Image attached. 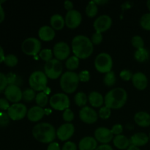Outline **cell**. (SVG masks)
<instances>
[{
    "instance_id": "cell-1",
    "label": "cell",
    "mask_w": 150,
    "mask_h": 150,
    "mask_svg": "<svg viewBox=\"0 0 150 150\" xmlns=\"http://www.w3.org/2000/svg\"><path fill=\"white\" fill-rule=\"evenodd\" d=\"M72 50L79 59H85L93 53L94 47L92 41L85 35H77L72 40Z\"/></svg>"
},
{
    "instance_id": "cell-2",
    "label": "cell",
    "mask_w": 150,
    "mask_h": 150,
    "mask_svg": "<svg viewBox=\"0 0 150 150\" xmlns=\"http://www.w3.org/2000/svg\"><path fill=\"white\" fill-rule=\"evenodd\" d=\"M32 135L38 142L51 144L57 137V131L54 126L48 122L38 123L32 129Z\"/></svg>"
},
{
    "instance_id": "cell-3",
    "label": "cell",
    "mask_w": 150,
    "mask_h": 150,
    "mask_svg": "<svg viewBox=\"0 0 150 150\" xmlns=\"http://www.w3.org/2000/svg\"><path fill=\"white\" fill-rule=\"evenodd\" d=\"M127 100V94L125 89L121 87L111 89L104 98L105 105L110 109H119L125 105Z\"/></svg>"
},
{
    "instance_id": "cell-4",
    "label": "cell",
    "mask_w": 150,
    "mask_h": 150,
    "mask_svg": "<svg viewBox=\"0 0 150 150\" xmlns=\"http://www.w3.org/2000/svg\"><path fill=\"white\" fill-rule=\"evenodd\" d=\"M80 80L79 74L73 71H67L63 73L60 79V86L64 92L72 94L76 92Z\"/></svg>"
},
{
    "instance_id": "cell-5",
    "label": "cell",
    "mask_w": 150,
    "mask_h": 150,
    "mask_svg": "<svg viewBox=\"0 0 150 150\" xmlns=\"http://www.w3.org/2000/svg\"><path fill=\"white\" fill-rule=\"evenodd\" d=\"M29 83L31 89L36 92H42L45 90L48 83V77L45 73L42 71H35L30 75L29 79Z\"/></svg>"
},
{
    "instance_id": "cell-6",
    "label": "cell",
    "mask_w": 150,
    "mask_h": 150,
    "mask_svg": "<svg viewBox=\"0 0 150 150\" xmlns=\"http://www.w3.org/2000/svg\"><path fill=\"white\" fill-rule=\"evenodd\" d=\"M95 69L99 73H108L111 71L113 67V60L111 55L108 53H100L95 59Z\"/></svg>"
},
{
    "instance_id": "cell-7",
    "label": "cell",
    "mask_w": 150,
    "mask_h": 150,
    "mask_svg": "<svg viewBox=\"0 0 150 150\" xmlns=\"http://www.w3.org/2000/svg\"><path fill=\"white\" fill-rule=\"evenodd\" d=\"M63 70L62 64L57 59H52L44 66V73L48 78L51 79H57L62 76Z\"/></svg>"
},
{
    "instance_id": "cell-8",
    "label": "cell",
    "mask_w": 150,
    "mask_h": 150,
    "mask_svg": "<svg viewBox=\"0 0 150 150\" xmlns=\"http://www.w3.org/2000/svg\"><path fill=\"white\" fill-rule=\"evenodd\" d=\"M51 108L57 111H64L70 107V101L68 96L64 93H57L52 95L49 100Z\"/></svg>"
},
{
    "instance_id": "cell-9",
    "label": "cell",
    "mask_w": 150,
    "mask_h": 150,
    "mask_svg": "<svg viewBox=\"0 0 150 150\" xmlns=\"http://www.w3.org/2000/svg\"><path fill=\"white\" fill-rule=\"evenodd\" d=\"M23 53L28 56H35L41 51V42L35 38H29L23 41L21 45Z\"/></svg>"
},
{
    "instance_id": "cell-10",
    "label": "cell",
    "mask_w": 150,
    "mask_h": 150,
    "mask_svg": "<svg viewBox=\"0 0 150 150\" xmlns=\"http://www.w3.org/2000/svg\"><path fill=\"white\" fill-rule=\"evenodd\" d=\"M27 112L28 110L26 105L20 103H13L7 110L9 117L13 121H18L23 119L27 115Z\"/></svg>"
},
{
    "instance_id": "cell-11",
    "label": "cell",
    "mask_w": 150,
    "mask_h": 150,
    "mask_svg": "<svg viewBox=\"0 0 150 150\" xmlns=\"http://www.w3.org/2000/svg\"><path fill=\"white\" fill-rule=\"evenodd\" d=\"M53 54L59 61L67 59L70 54V48L68 44L65 42H58L54 45Z\"/></svg>"
},
{
    "instance_id": "cell-12",
    "label": "cell",
    "mask_w": 150,
    "mask_h": 150,
    "mask_svg": "<svg viewBox=\"0 0 150 150\" xmlns=\"http://www.w3.org/2000/svg\"><path fill=\"white\" fill-rule=\"evenodd\" d=\"M6 99L13 103H18L23 99V92L18 85H8L4 90Z\"/></svg>"
},
{
    "instance_id": "cell-13",
    "label": "cell",
    "mask_w": 150,
    "mask_h": 150,
    "mask_svg": "<svg viewBox=\"0 0 150 150\" xmlns=\"http://www.w3.org/2000/svg\"><path fill=\"white\" fill-rule=\"evenodd\" d=\"M79 117L83 122L94 124L98 121V114L91 107L84 106L79 111Z\"/></svg>"
},
{
    "instance_id": "cell-14",
    "label": "cell",
    "mask_w": 150,
    "mask_h": 150,
    "mask_svg": "<svg viewBox=\"0 0 150 150\" xmlns=\"http://www.w3.org/2000/svg\"><path fill=\"white\" fill-rule=\"evenodd\" d=\"M94 135L97 142L103 144H108L114 139V135L111 130L105 127H100L97 128Z\"/></svg>"
},
{
    "instance_id": "cell-15",
    "label": "cell",
    "mask_w": 150,
    "mask_h": 150,
    "mask_svg": "<svg viewBox=\"0 0 150 150\" xmlns=\"http://www.w3.org/2000/svg\"><path fill=\"white\" fill-rule=\"evenodd\" d=\"M65 25L70 29H76L81 23L82 16L80 12L73 10L68 11L65 16Z\"/></svg>"
},
{
    "instance_id": "cell-16",
    "label": "cell",
    "mask_w": 150,
    "mask_h": 150,
    "mask_svg": "<svg viewBox=\"0 0 150 150\" xmlns=\"http://www.w3.org/2000/svg\"><path fill=\"white\" fill-rule=\"evenodd\" d=\"M112 25V19L107 15H102L95 19L94 22V28L97 32L103 33L106 32Z\"/></svg>"
},
{
    "instance_id": "cell-17",
    "label": "cell",
    "mask_w": 150,
    "mask_h": 150,
    "mask_svg": "<svg viewBox=\"0 0 150 150\" xmlns=\"http://www.w3.org/2000/svg\"><path fill=\"white\" fill-rule=\"evenodd\" d=\"M75 133V127L72 123H64L57 130V136L62 142L68 141Z\"/></svg>"
},
{
    "instance_id": "cell-18",
    "label": "cell",
    "mask_w": 150,
    "mask_h": 150,
    "mask_svg": "<svg viewBox=\"0 0 150 150\" xmlns=\"http://www.w3.org/2000/svg\"><path fill=\"white\" fill-rule=\"evenodd\" d=\"M132 83L133 86L139 90H144L148 85V79L146 75L143 73H136L133 75Z\"/></svg>"
},
{
    "instance_id": "cell-19",
    "label": "cell",
    "mask_w": 150,
    "mask_h": 150,
    "mask_svg": "<svg viewBox=\"0 0 150 150\" xmlns=\"http://www.w3.org/2000/svg\"><path fill=\"white\" fill-rule=\"evenodd\" d=\"M45 114V111L43 108L36 105V106H33L29 108L26 116L29 121L36 122H39L40 120H42Z\"/></svg>"
},
{
    "instance_id": "cell-20",
    "label": "cell",
    "mask_w": 150,
    "mask_h": 150,
    "mask_svg": "<svg viewBox=\"0 0 150 150\" xmlns=\"http://www.w3.org/2000/svg\"><path fill=\"white\" fill-rule=\"evenodd\" d=\"M38 36L41 40L49 42L54 40L55 37V31L51 26H43L40 28L38 31Z\"/></svg>"
},
{
    "instance_id": "cell-21",
    "label": "cell",
    "mask_w": 150,
    "mask_h": 150,
    "mask_svg": "<svg viewBox=\"0 0 150 150\" xmlns=\"http://www.w3.org/2000/svg\"><path fill=\"white\" fill-rule=\"evenodd\" d=\"M98 147V142L92 136L83 138L79 142V148L80 150H95Z\"/></svg>"
},
{
    "instance_id": "cell-22",
    "label": "cell",
    "mask_w": 150,
    "mask_h": 150,
    "mask_svg": "<svg viewBox=\"0 0 150 150\" xmlns=\"http://www.w3.org/2000/svg\"><path fill=\"white\" fill-rule=\"evenodd\" d=\"M149 136L144 133H137L131 136L130 139V145L135 146H143L149 142Z\"/></svg>"
},
{
    "instance_id": "cell-23",
    "label": "cell",
    "mask_w": 150,
    "mask_h": 150,
    "mask_svg": "<svg viewBox=\"0 0 150 150\" xmlns=\"http://www.w3.org/2000/svg\"><path fill=\"white\" fill-rule=\"evenodd\" d=\"M134 122L142 127L150 126V114L145 111H139L134 116Z\"/></svg>"
},
{
    "instance_id": "cell-24",
    "label": "cell",
    "mask_w": 150,
    "mask_h": 150,
    "mask_svg": "<svg viewBox=\"0 0 150 150\" xmlns=\"http://www.w3.org/2000/svg\"><path fill=\"white\" fill-rule=\"evenodd\" d=\"M88 100L91 105L95 108H99L101 107L104 103V98L100 92H92L89 93L88 96Z\"/></svg>"
},
{
    "instance_id": "cell-25",
    "label": "cell",
    "mask_w": 150,
    "mask_h": 150,
    "mask_svg": "<svg viewBox=\"0 0 150 150\" xmlns=\"http://www.w3.org/2000/svg\"><path fill=\"white\" fill-rule=\"evenodd\" d=\"M114 145L119 149H127L130 146V139L124 135L116 136L113 139Z\"/></svg>"
},
{
    "instance_id": "cell-26",
    "label": "cell",
    "mask_w": 150,
    "mask_h": 150,
    "mask_svg": "<svg viewBox=\"0 0 150 150\" xmlns=\"http://www.w3.org/2000/svg\"><path fill=\"white\" fill-rule=\"evenodd\" d=\"M51 26L55 30H61L65 25V21L64 18L59 14L53 15L50 19Z\"/></svg>"
},
{
    "instance_id": "cell-27",
    "label": "cell",
    "mask_w": 150,
    "mask_h": 150,
    "mask_svg": "<svg viewBox=\"0 0 150 150\" xmlns=\"http://www.w3.org/2000/svg\"><path fill=\"white\" fill-rule=\"evenodd\" d=\"M149 54L146 48H140L137 49L134 54V58L139 62H144L145 61L149 59Z\"/></svg>"
},
{
    "instance_id": "cell-28",
    "label": "cell",
    "mask_w": 150,
    "mask_h": 150,
    "mask_svg": "<svg viewBox=\"0 0 150 150\" xmlns=\"http://www.w3.org/2000/svg\"><path fill=\"white\" fill-rule=\"evenodd\" d=\"M79 59L76 56L70 57L66 60L65 66L69 71H73L79 67Z\"/></svg>"
},
{
    "instance_id": "cell-29",
    "label": "cell",
    "mask_w": 150,
    "mask_h": 150,
    "mask_svg": "<svg viewBox=\"0 0 150 150\" xmlns=\"http://www.w3.org/2000/svg\"><path fill=\"white\" fill-rule=\"evenodd\" d=\"M35 102L38 106L43 108L48 104V98L46 94L43 92H40L37 94L36 98H35Z\"/></svg>"
},
{
    "instance_id": "cell-30",
    "label": "cell",
    "mask_w": 150,
    "mask_h": 150,
    "mask_svg": "<svg viewBox=\"0 0 150 150\" xmlns=\"http://www.w3.org/2000/svg\"><path fill=\"white\" fill-rule=\"evenodd\" d=\"M75 103L76 105L79 107H84L86 106V104L87 103L88 98L86 94L83 92H78L74 98Z\"/></svg>"
},
{
    "instance_id": "cell-31",
    "label": "cell",
    "mask_w": 150,
    "mask_h": 150,
    "mask_svg": "<svg viewBox=\"0 0 150 150\" xmlns=\"http://www.w3.org/2000/svg\"><path fill=\"white\" fill-rule=\"evenodd\" d=\"M98 5H97L95 1H92L89 2L86 7V14L88 17L94 18L97 16L98 12Z\"/></svg>"
},
{
    "instance_id": "cell-32",
    "label": "cell",
    "mask_w": 150,
    "mask_h": 150,
    "mask_svg": "<svg viewBox=\"0 0 150 150\" xmlns=\"http://www.w3.org/2000/svg\"><path fill=\"white\" fill-rule=\"evenodd\" d=\"M116 81H117V79H116L115 73H114V72L111 71L105 74L103 81L107 86L111 87L115 84Z\"/></svg>"
},
{
    "instance_id": "cell-33",
    "label": "cell",
    "mask_w": 150,
    "mask_h": 150,
    "mask_svg": "<svg viewBox=\"0 0 150 150\" xmlns=\"http://www.w3.org/2000/svg\"><path fill=\"white\" fill-rule=\"evenodd\" d=\"M36 95L35 91L34 89L28 88L23 92V99L26 102H31L33 100H35Z\"/></svg>"
},
{
    "instance_id": "cell-34",
    "label": "cell",
    "mask_w": 150,
    "mask_h": 150,
    "mask_svg": "<svg viewBox=\"0 0 150 150\" xmlns=\"http://www.w3.org/2000/svg\"><path fill=\"white\" fill-rule=\"evenodd\" d=\"M4 62L8 67H13L17 65L18 59V57L14 54H8V55L5 56Z\"/></svg>"
},
{
    "instance_id": "cell-35",
    "label": "cell",
    "mask_w": 150,
    "mask_h": 150,
    "mask_svg": "<svg viewBox=\"0 0 150 150\" xmlns=\"http://www.w3.org/2000/svg\"><path fill=\"white\" fill-rule=\"evenodd\" d=\"M53 54H54L53 51L51 49L45 48L41 50L40 52L39 53V57H40L41 59L45 61V62H48L53 59Z\"/></svg>"
},
{
    "instance_id": "cell-36",
    "label": "cell",
    "mask_w": 150,
    "mask_h": 150,
    "mask_svg": "<svg viewBox=\"0 0 150 150\" xmlns=\"http://www.w3.org/2000/svg\"><path fill=\"white\" fill-rule=\"evenodd\" d=\"M140 25L144 29L150 31V13L143 15L140 19Z\"/></svg>"
},
{
    "instance_id": "cell-37",
    "label": "cell",
    "mask_w": 150,
    "mask_h": 150,
    "mask_svg": "<svg viewBox=\"0 0 150 150\" xmlns=\"http://www.w3.org/2000/svg\"><path fill=\"white\" fill-rule=\"evenodd\" d=\"M131 43L133 46L136 49H140V48H143L144 47V41L143 38L139 35H136L132 38Z\"/></svg>"
},
{
    "instance_id": "cell-38",
    "label": "cell",
    "mask_w": 150,
    "mask_h": 150,
    "mask_svg": "<svg viewBox=\"0 0 150 150\" xmlns=\"http://www.w3.org/2000/svg\"><path fill=\"white\" fill-rule=\"evenodd\" d=\"M111 109L105 105V106L101 107L98 115H99L100 118L102 119V120H107V119H108L111 117Z\"/></svg>"
},
{
    "instance_id": "cell-39",
    "label": "cell",
    "mask_w": 150,
    "mask_h": 150,
    "mask_svg": "<svg viewBox=\"0 0 150 150\" xmlns=\"http://www.w3.org/2000/svg\"><path fill=\"white\" fill-rule=\"evenodd\" d=\"M74 113H73V111H72L71 109H70V108H67V109L64 110V112H63V120H64L67 123H70V122L73 121V120H74Z\"/></svg>"
},
{
    "instance_id": "cell-40",
    "label": "cell",
    "mask_w": 150,
    "mask_h": 150,
    "mask_svg": "<svg viewBox=\"0 0 150 150\" xmlns=\"http://www.w3.org/2000/svg\"><path fill=\"white\" fill-rule=\"evenodd\" d=\"M8 86V81L7 76L2 73H0V92L5 90Z\"/></svg>"
},
{
    "instance_id": "cell-41",
    "label": "cell",
    "mask_w": 150,
    "mask_h": 150,
    "mask_svg": "<svg viewBox=\"0 0 150 150\" xmlns=\"http://www.w3.org/2000/svg\"><path fill=\"white\" fill-rule=\"evenodd\" d=\"M91 41H92V44H94V45H99V44H100L103 41L102 33L95 32V33L92 35Z\"/></svg>"
},
{
    "instance_id": "cell-42",
    "label": "cell",
    "mask_w": 150,
    "mask_h": 150,
    "mask_svg": "<svg viewBox=\"0 0 150 150\" xmlns=\"http://www.w3.org/2000/svg\"><path fill=\"white\" fill-rule=\"evenodd\" d=\"M9 122H10V117L7 113L0 112V126L1 127L7 126Z\"/></svg>"
},
{
    "instance_id": "cell-43",
    "label": "cell",
    "mask_w": 150,
    "mask_h": 150,
    "mask_svg": "<svg viewBox=\"0 0 150 150\" xmlns=\"http://www.w3.org/2000/svg\"><path fill=\"white\" fill-rule=\"evenodd\" d=\"M133 73H131V71L129 70H124L120 73V76L122 80L127 81H130V79H132L133 77Z\"/></svg>"
},
{
    "instance_id": "cell-44",
    "label": "cell",
    "mask_w": 150,
    "mask_h": 150,
    "mask_svg": "<svg viewBox=\"0 0 150 150\" xmlns=\"http://www.w3.org/2000/svg\"><path fill=\"white\" fill-rule=\"evenodd\" d=\"M79 80L81 82H88L90 79V73L87 70H83L79 74Z\"/></svg>"
},
{
    "instance_id": "cell-45",
    "label": "cell",
    "mask_w": 150,
    "mask_h": 150,
    "mask_svg": "<svg viewBox=\"0 0 150 150\" xmlns=\"http://www.w3.org/2000/svg\"><path fill=\"white\" fill-rule=\"evenodd\" d=\"M111 132H112L113 135L118 136V135H121L122 133L123 132V127L122 125L116 124L113 126L112 128L111 129Z\"/></svg>"
},
{
    "instance_id": "cell-46",
    "label": "cell",
    "mask_w": 150,
    "mask_h": 150,
    "mask_svg": "<svg viewBox=\"0 0 150 150\" xmlns=\"http://www.w3.org/2000/svg\"><path fill=\"white\" fill-rule=\"evenodd\" d=\"M62 150H77V146L73 142H66L63 145Z\"/></svg>"
},
{
    "instance_id": "cell-47",
    "label": "cell",
    "mask_w": 150,
    "mask_h": 150,
    "mask_svg": "<svg viewBox=\"0 0 150 150\" xmlns=\"http://www.w3.org/2000/svg\"><path fill=\"white\" fill-rule=\"evenodd\" d=\"M8 100L5 98H0V109L2 111H7L10 108Z\"/></svg>"
},
{
    "instance_id": "cell-48",
    "label": "cell",
    "mask_w": 150,
    "mask_h": 150,
    "mask_svg": "<svg viewBox=\"0 0 150 150\" xmlns=\"http://www.w3.org/2000/svg\"><path fill=\"white\" fill-rule=\"evenodd\" d=\"M7 81H8V85L11 84H16V81L17 80V76L13 73H9L7 76Z\"/></svg>"
},
{
    "instance_id": "cell-49",
    "label": "cell",
    "mask_w": 150,
    "mask_h": 150,
    "mask_svg": "<svg viewBox=\"0 0 150 150\" xmlns=\"http://www.w3.org/2000/svg\"><path fill=\"white\" fill-rule=\"evenodd\" d=\"M47 150H62L60 149L59 144L57 142H52L49 144L48 146L47 147Z\"/></svg>"
},
{
    "instance_id": "cell-50",
    "label": "cell",
    "mask_w": 150,
    "mask_h": 150,
    "mask_svg": "<svg viewBox=\"0 0 150 150\" xmlns=\"http://www.w3.org/2000/svg\"><path fill=\"white\" fill-rule=\"evenodd\" d=\"M64 7L65 8V10H67V12L70 11V10H73V4L71 1H65L64 2Z\"/></svg>"
},
{
    "instance_id": "cell-51",
    "label": "cell",
    "mask_w": 150,
    "mask_h": 150,
    "mask_svg": "<svg viewBox=\"0 0 150 150\" xmlns=\"http://www.w3.org/2000/svg\"><path fill=\"white\" fill-rule=\"evenodd\" d=\"M95 150H114L109 144H101Z\"/></svg>"
},
{
    "instance_id": "cell-52",
    "label": "cell",
    "mask_w": 150,
    "mask_h": 150,
    "mask_svg": "<svg viewBox=\"0 0 150 150\" xmlns=\"http://www.w3.org/2000/svg\"><path fill=\"white\" fill-rule=\"evenodd\" d=\"M1 2H4V1H0V23H1L4 21V18H5V13H4V9H3L2 6L1 5Z\"/></svg>"
},
{
    "instance_id": "cell-53",
    "label": "cell",
    "mask_w": 150,
    "mask_h": 150,
    "mask_svg": "<svg viewBox=\"0 0 150 150\" xmlns=\"http://www.w3.org/2000/svg\"><path fill=\"white\" fill-rule=\"evenodd\" d=\"M4 58H5V56H4V50H3L2 47L0 45V63H1L2 62H4Z\"/></svg>"
},
{
    "instance_id": "cell-54",
    "label": "cell",
    "mask_w": 150,
    "mask_h": 150,
    "mask_svg": "<svg viewBox=\"0 0 150 150\" xmlns=\"http://www.w3.org/2000/svg\"><path fill=\"white\" fill-rule=\"evenodd\" d=\"M127 150H141L139 147L137 146H135L133 145H130L128 148H127Z\"/></svg>"
},
{
    "instance_id": "cell-55",
    "label": "cell",
    "mask_w": 150,
    "mask_h": 150,
    "mask_svg": "<svg viewBox=\"0 0 150 150\" xmlns=\"http://www.w3.org/2000/svg\"><path fill=\"white\" fill-rule=\"evenodd\" d=\"M95 1V3L97 4V5H98V4H105V3L108 2V1Z\"/></svg>"
},
{
    "instance_id": "cell-56",
    "label": "cell",
    "mask_w": 150,
    "mask_h": 150,
    "mask_svg": "<svg viewBox=\"0 0 150 150\" xmlns=\"http://www.w3.org/2000/svg\"><path fill=\"white\" fill-rule=\"evenodd\" d=\"M146 6H147L148 10H149V11H150V0H149V1H147V2H146Z\"/></svg>"
},
{
    "instance_id": "cell-57",
    "label": "cell",
    "mask_w": 150,
    "mask_h": 150,
    "mask_svg": "<svg viewBox=\"0 0 150 150\" xmlns=\"http://www.w3.org/2000/svg\"><path fill=\"white\" fill-rule=\"evenodd\" d=\"M149 141H150V133H149Z\"/></svg>"
}]
</instances>
